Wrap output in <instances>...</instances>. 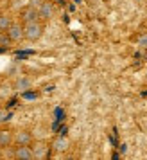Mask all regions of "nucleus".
<instances>
[{
    "instance_id": "obj_1",
    "label": "nucleus",
    "mask_w": 147,
    "mask_h": 160,
    "mask_svg": "<svg viewBox=\"0 0 147 160\" xmlns=\"http://www.w3.org/2000/svg\"><path fill=\"white\" fill-rule=\"evenodd\" d=\"M23 29H25V40H29V42H38L40 38L43 36L45 25H43L41 20H32V22L23 23Z\"/></svg>"
},
{
    "instance_id": "obj_2",
    "label": "nucleus",
    "mask_w": 147,
    "mask_h": 160,
    "mask_svg": "<svg viewBox=\"0 0 147 160\" xmlns=\"http://www.w3.org/2000/svg\"><path fill=\"white\" fill-rule=\"evenodd\" d=\"M13 158L16 160H34V151L31 144H16L13 151Z\"/></svg>"
},
{
    "instance_id": "obj_3",
    "label": "nucleus",
    "mask_w": 147,
    "mask_h": 160,
    "mask_svg": "<svg viewBox=\"0 0 147 160\" xmlns=\"http://www.w3.org/2000/svg\"><path fill=\"white\" fill-rule=\"evenodd\" d=\"M6 34L9 36L11 42H22L23 38H25V29H23V25L20 22H13L11 27L6 31Z\"/></svg>"
},
{
    "instance_id": "obj_4",
    "label": "nucleus",
    "mask_w": 147,
    "mask_h": 160,
    "mask_svg": "<svg viewBox=\"0 0 147 160\" xmlns=\"http://www.w3.org/2000/svg\"><path fill=\"white\" fill-rule=\"evenodd\" d=\"M32 151H34V158L38 160H43L49 157V151H50V148L47 142H34L32 146Z\"/></svg>"
},
{
    "instance_id": "obj_5",
    "label": "nucleus",
    "mask_w": 147,
    "mask_h": 160,
    "mask_svg": "<svg viewBox=\"0 0 147 160\" xmlns=\"http://www.w3.org/2000/svg\"><path fill=\"white\" fill-rule=\"evenodd\" d=\"M38 13H40V20H49V18L54 16V6H52L50 2L43 0L40 4V8H38Z\"/></svg>"
},
{
    "instance_id": "obj_6",
    "label": "nucleus",
    "mask_w": 147,
    "mask_h": 160,
    "mask_svg": "<svg viewBox=\"0 0 147 160\" xmlns=\"http://www.w3.org/2000/svg\"><path fill=\"white\" fill-rule=\"evenodd\" d=\"M11 144H15V131L0 130V148H9Z\"/></svg>"
},
{
    "instance_id": "obj_7",
    "label": "nucleus",
    "mask_w": 147,
    "mask_h": 160,
    "mask_svg": "<svg viewBox=\"0 0 147 160\" xmlns=\"http://www.w3.org/2000/svg\"><path fill=\"white\" fill-rule=\"evenodd\" d=\"M32 142V135L27 130H18L15 131V144H31Z\"/></svg>"
},
{
    "instance_id": "obj_8",
    "label": "nucleus",
    "mask_w": 147,
    "mask_h": 160,
    "mask_svg": "<svg viewBox=\"0 0 147 160\" xmlns=\"http://www.w3.org/2000/svg\"><path fill=\"white\" fill-rule=\"evenodd\" d=\"M31 87H32V81H31L27 76H20V78L15 81V90H16V92H25V90H31Z\"/></svg>"
},
{
    "instance_id": "obj_9",
    "label": "nucleus",
    "mask_w": 147,
    "mask_h": 160,
    "mask_svg": "<svg viewBox=\"0 0 147 160\" xmlns=\"http://www.w3.org/2000/svg\"><path fill=\"white\" fill-rule=\"evenodd\" d=\"M70 148V140L66 137H58L54 142H52V149L54 151H58V153H63V151H66Z\"/></svg>"
},
{
    "instance_id": "obj_10",
    "label": "nucleus",
    "mask_w": 147,
    "mask_h": 160,
    "mask_svg": "<svg viewBox=\"0 0 147 160\" xmlns=\"http://www.w3.org/2000/svg\"><path fill=\"white\" fill-rule=\"evenodd\" d=\"M22 18L23 22H32V20H40V13H38L36 8H32V6H29V8L25 9L22 13Z\"/></svg>"
},
{
    "instance_id": "obj_11",
    "label": "nucleus",
    "mask_w": 147,
    "mask_h": 160,
    "mask_svg": "<svg viewBox=\"0 0 147 160\" xmlns=\"http://www.w3.org/2000/svg\"><path fill=\"white\" fill-rule=\"evenodd\" d=\"M11 23H13V20H11L7 15H0V31H2V32H6V31L11 27Z\"/></svg>"
},
{
    "instance_id": "obj_12",
    "label": "nucleus",
    "mask_w": 147,
    "mask_h": 160,
    "mask_svg": "<svg viewBox=\"0 0 147 160\" xmlns=\"http://www.w3.org/2000/svg\"><path fill=\"white\" fill-rule=\"evenodd\" d=\"M136 47L142 49V51H147V32H142V34L136 38Z\"/></svg>"
},
{
    "instance_id": "obj_13",
    "label": "nucleus",
    "mask_w": 147,
    "mask_h": 160,
    "mask_svg": "<svg viewBox=\"0 0 147 160\" xmlns=\"http://www.w3.org/2000/svg\"><path fill=\"white\" fill-rule=\"evenodd\" d=\"M9 112L7 110H4V108H0V124H6L9 121Z\"/></svg>"
},
{
    "instance_id": "obj_14",
    "label": "nucleus",
    "mask_w": 147,
    "mask_h": 160,
    "mask_svg": "<svg viewBox=\"0 0 147 160\" xmlns=\"http://www.w3.org/2000/svg\"><path fill=\"white\" fill-rule=\"evenodd\" d=\"M0 149H2V148H0ZM0 158H2V151H0Z\"/></svg>"
}]
</instances>
